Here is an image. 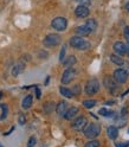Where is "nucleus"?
<instances>
[{"label": "nucleus", "instance_id": "obj_16", "mask_svg": "<svg viewBox=\"0 0 129 147\" xmlns=\"http://www.w3.org/2000/svg\"><path fill=\"white\" fill-rule=\"evenodd\" d=\"M76 57L73 56V55H71V56H69V57H67V58H64V61H63V64H64V67H67V68H70V67H72L73 64H76Z\"/></svg>", "mask_w": 129, "mask_h": 147}, {"label": "nucleus", "instance_id": "obj_25", "mask_svg": "<svg viewBox=\"0 0 129 147\" xmlns=\"http://www.w3.org/2000/svg\"><path fill=\"white\" fill-rule=\"evenodd\" d=\"M1 109H3V114L0 115V120H5V119L7 117V113H8V107L7 105H1Z\"/></svg>", "mask_w": 129, "mask_h": 147}, {"label": "nucleus", "instance_id": "obj_14", "mask_svg": "<svg viewBox=\"0 0 129 147\" xmlns=\"http://www.w3.org/2000/svg\"><path fill=\"white\" fill-rule=\"evenodd\" d=\"M107 135L109 139H112V140H115L117 135H118V129H117V127L115 126H109L107 128Z\"/></svg>", "mask_w": 129, "mask_h": 147}, {"label": "nucleus", "instance_id": "obj_38", "mask_svg": "<svg viewBox=\"0 0 129 147\" xmlns=\"http://www.w3.org/2000/svg\"><path fill=\"white\" fill-rule=\"evenodd\" d=\"M0 147H4V146H3V145H1V144H0Z\"/></svg>", "mask_w": 129, "mask_h": 147}, {"label": "nucleus", "instance_id": "obj_10", "mask_svg": "<svg viewBox=\"0 0 129 147\" xmlns=\"http://www.w3.org/2000/svg\"><path fill=\"white\" fill-rule=\"evenodd\" d=\"M113 49H114L115 55H117V56H123V55H126V44L122 42H116L114 44Z\"/></svg>", "mask_w": 129, "mask_h": 147}, {"label": "nucleus", "instance_id": "obj_13", "mask_svg": "<svg viewBox=\"0 0 129 147\" xmlns=\"http://www.w3.org/2000/svg\"><path fill=\"white\" fill-rule=\"evenodd\" d=\"M75 32H76V34H77V36H79V37H83V36H88V34H90V33H91L90 29H89V27H88L85 24H84V25H82V26H78V27H76Z\"/></svg>", "mask_w": 129, "mask_h": 147}, {"label": "nucleus", "instance_id": "obj_23", "mask_svg": "<svg viewBox=\"0 0 129 147\" xmlns=\"http://www.w3.org/2000/svg\"><path fill=\"white\" fill-rule=\"evenodd\" d=\"M96 103H97L96 100H84V101H83V106H84L85 108H88V109L95 107Z\"/></svg>", "mask_w": 129, "mask_h": 147}, {"label": "nucleus", "instance_id": "obj_18", "mask_svg": "<svg viewBox=\"0 0 129 147\" xmlns=\"http://www.w3.org/2000/svg\"><path fill=\"white\" fill-rule=\"evenodd\" d=\"M98 114L104 117H110V116H114L115 112H113V110H110V109H107V108H101L98 110Z\"/></svg>", "mask_w": 129, "mask_h": 147}, {"label": "nucleus", "instance_id": "obj_3", "mask_svg": "<svg viewBox=\"0 0 129 147\" xmlns=\"http://www.w3.org/2000/svg\"><path fill=\"white\" fill-rule=\"evenodd\" d=\"M43 43L46 48L57 47V45L60 43V37H59V34H56V33H50L44 38Z\"/></svg>", "mask_w": 129, "mask_h": 147}, {"label": "nucleus", "instance_id": "obj_20", "mask_svg": "<svg viewBox=\"0 0 129 147\" xmlns=\"http://www.w3.org/2000/svg\"><path fill=\"white\" fill-rule=\"evenodd\" d=\"M59 93L64 96V97H68V98H71L73 96V93H72V90L65 88V87H60L59 88Z\"/></svg>", "mask_w": 129, "mask_h": 147}, {"label": "nucleus", "instance_id": "obj_37", "mask_svg": "<svg viewBox=\"0 0 129 147\" xmlns=\"http://www.w3.org/2000/svg\"><path fill=\"white\" fill-rule=\"evenodd\" d=\"M3 96V93H0V97H1Z\"/></svg>", "mask_w": 129, "mask_h": 147}, {"label": "nucleus", "instance_id": "obj_40", "mask_svg": "<svg viewBox=\"0 0 129 147\" xmlns=\"http://www.w3.org/2000/svg\"><path fill=\"white\" fill-rule=\"evenodd\" d=\"M128 133H129V128H128Z\"/></svg>", "mask_w": 129, "mask_h": 147}, {"label": "nucleus", "instance_id": "obj_7", "mask_svg": "<svg viewBox=\"0 0 129 147\" xmlns=\"http://www.w3.org/2000/svg\"><path fill=\"white\" fill-rule=\"evenodd\" d=\"M87 123H88L87 117H84V116H78L76 120L71 123V127H72L75 131H83V129L85 128Z\"/></svg>", "mask_w": 129, "mask_h": 147}, {"label": "nucleus", "instance_id": "obj_29", "mask_svg": "<svg viewBox=\"0 0 129 147\" xmlns=\"http://www.w3.org/2000/svg\"><path fill=\"white\" fill-rule=\"evenodd\" d=\"M115 147H129V141H123V142H115Z\"/></svg>", "mask_w": 129, "mask_h": 147}, {"label": "nucleus", "instance_id": "obj_12", "mask_svg": "<svg viewBox=\"0 0 129 147\" xmlns=\"http://www.w3.org/2000/svg\"><path fill=\"white\" fill-rule=\"evenodd\" d=\"M77 114H78V108L77 107H71V108L67 109V112L63 115V117L67 119V120H71V119H73Z\"/></svg>", "mask_w": 129, "mask_h": 147}, {"label": "nucleus", "instance_id": "obj_9", "mask_svg": "<svg viewBox=\"0 0 129 147\" xmlns=\"http://www.w3.org/2000/svg\"><path fill=\"white\" fill-rule=\"evenodd\" d=\"M75 14L78 18H87L89 16V8L85 5H79V6L76 7Z\"/></svg>", "mask_w": 129, "mask_h": 147}, {"label": "nucleus", "instance_id": "obj_1", "mask_svg": "<svg viewBox=\"0 0 129 147\" xmlns=\"http://www.w3.org/2000/svg\"><path fill=\"white\" fill-rule=\"evenodd\" d=\"M70 45L72 48H75L77 50H88L90 49L91 44L87 40H84L83 38H81L79 36H75V37H71L70 39Z\"/></svg>", "mask_w": 129, "mask_h": 147}, {"label": "nucleus", "instance_id": "obj_21", "mask_svg": "<svg viewBox=\"0 0 129 147\" xmlns=\"http://www.w3.org/2000/svg\"><path fill=\"white\" fill-rule=\"evenodd\" d=\"M32 105V95H27L24 100H23V102H22V107L24 109H29Z\"/></svg>", "mask_w": 129, "mask_h": 147}, {"label": "nucleus", "instance_id": "obj_33", "mask_svg": "<svg viewBox=\"0 0 129 147\" xmlns=\"http://www.w3.org/2000/svg\"><path fill=\"white\" fill-rule=\"evenodd\" d=\"M127 113H128L127 108H122V110H121V114H122V116H123V117H124V116L127 115Z\"/></svg>", "mask_w": 129, "mask_h": 147}, {"label": "nucleus", "instance_id": "obj_31", "mask_svg": "<svg viewBox=\"0 0 129 147\" xmlns=\"http://www.w3.org/2000/svg\"><path fill=\"white\" fill-rule=\"evenodd\" d=\"M123 34H124V38H126V39L129 42V27H124Z\"/></svg>", "mask_w": 129, "mask_h": 147}, {"label": "nucleus", "instance_id": "obj_32", "mask_svg": "<svg viewBox=\"0 0 129 147\" xmlns=\"http://www.w3.org/2000/svg\"><path fill=\"white\" fill-rule=\"evenodd\" d=\"M72 93H73V95H75V93H76V94H79V87H78V86H76V87H75V89L72 90Z\"/></svg>", "mask_w": 129, "mask_h": 147}, {"label": "nucleus", "instance_id": "obj_6", "mask_svg": "<svg viewBox=\"0 0 129 147\" xmlns=\"http://www.w3.org/2000/svg\"><path fill=\"white\" fill-rule=\"evenodd\" d=\"M113 78L116 83H124L128 78V71L124 70V69H116L114 71V75H113Z\"/></svg>", "mask_w": 129, "mask_h": 147}, {"label": "nucleus", "instance_id": "obj_28", "mask_svg": "<svg viewBox=\"0 0 129 147\" xmlns=\"http://www.w3.org/2000/svg\"><path fill=\"white\" fill-rule=\"evenodd\" d=\"M36 144H37L36 136H31L30 139H29V141H27V147H33Z\"/></svg>", "mask_w": 129, "mask_h": 147}, {"label": "nucleus", "instance_id": "obj_17", "mask_svg": "<svg viewBox=\"0 0 129 147\" xmlns=\"http://www.w3.org/2000/svg\"><path fill=\"white\" fill-rule=\"evenodd\" d=\"M110 59H112V62L114 64H116V65H118V67H121V65H123V64H124V61L121 57H120V56L115 55V53L110 55Z\"/></svg>", "mask_w": 129, "mask_h": 147}, {"label": "nucleus", "instance_id": "obj_24", "mask_svg": "<svg viewBox=\"0 0 129 147\" xmlns=\"http://www.w3.org/2000/svg\"><path fill=\"white\" fill-rule=\"evenodd\" d=\"M53 109H54V103L53 102H46L44 105V112L46 114H50Z\"/></svg>", "mask_w": 129, "mask_h": 147}, {"label": "nucleus", "instance_id": "obj_11", "mask_svg": "<svg viewBox=\"0 0 129 147\" xmlns=\"http://www.w3.org/2000/svg\"><path fill=\"white\" fill-rule=\"evenodd\" d=\"M103 83H104V86H105L110 91H114V90L117 88V84H116V82L114 81V78L109 77V76H105V77H104Z\"/></svg>", "mask_w": 129, "mask_h": 147}, {"label": "nucleus", "instance_id": "obj_26", "mask_svg": "<svg viewBox=\"0 0 129 147\" xmlns=\"http://www.w3.org/2000/svg\"><path fill=\"white\" fill-rule=\"evenodd\" d=\"M84 147H99V141L98 140H89Z\"/></svg>", "mask_w": 129, "mask_h": 147}, {"label": "nucleus", "instance_id": "obj_15", "mask_svg": "<svg viewBox=\"0 0 129 147\" xmlns=\"http://www.w3.org/2000/svg\"><path fill=\"white\" fill-rule=\"evenodd\" d=\"M67 109H68V103L65 102V101H60V102L56 106V112H57V114L60 115V116H63L64 114H65Z\"/></svg>", "mask_w": 129, "mask_h": 147}, {"label": "nucleus", "instance_id": "obj_27", "mask_svg": "<svg viewBox=\"0 0 129 147\" xmlns=\"http://www.w3.org/2000/svg\"><path fill=\"white\" fill-rule=\"evenodd\" d=\"M65 51H67V47H65V45H63L62 50H60V52H59V61H60V62H63L64 58H65Z\"/></svg>", "mask_w": 129, "mask_h": 147}, {"label": "nucleus", "instance_id": "obj_39", "mask_svg": "<svg viewBox=\"0 0 129 147\" xmlns=\"http://www.w3.org/2000/svg\"><path fill=\"white\" fill-rule=\"evenodd\" d=\"M76 1H81V0H76Z\"/></svg>", "mask_w": 129, "mask_h": 147}, {"label": "nucleus", "instance_id": "obj_19", "mask_svg": "<svg viewBox=\"0 0 129 147\" xmlns=\"http://www.w3.org/2000/svg\"><path fill=\"white\" fill-rule=\"evenodd\" d=\"M23 69H24V64H23V63L15 64V65L13 67V69H12V75H13L14 77H17V76L23 71Z\"/></svg>", "mask_w": 129, "mask_h": 147}, {"label": "nucleus", "instance_id": "obj_35", "mask_svg": "<svg viewBox=\"0 0 129 147\" xmlns=\"http://www.w3.org/2000/svg\"><path fill=\"white\" fill-rule=\"evenodd\" d=\"M126 53L128 55V57H129V42L126 44Z\"/></svg>", "mask_w": 129, "mask_h": 147}, {"label": "nucleus", "instance_id": "obj_4", "mask_svg": "<svg viewBox=\"0 0 129 147\" xmlns=\"http://www.w3.org/2000/svg\"><path fill=\"white\" fill-rule=\"evenodd\" d=\"M51 25H52V27L56 31L62 32V31H65L67 30V27H68V20L64 17H56L52 20Z\"/></svg>", "mask_w": 129, "mask_h": 147}, {"label": "nucleus", "instance_id": "obj_22", "mask_svg": "<svg viewBox=\"0 0 129 147\" xmlns=\"http://www.w3.org/2000/svg\"><path fill=\"white\" fill-rule=\"evenodd\" d=\"M85 25L89 27L91 32H94L96 30V27H97V23H96L95 19H88V22L85 23Z\"/></svg>", "mask_w": 129, "mask_h": 147}, {"label": "nucleus", "instance_id": "obj_8", "mask_svg": "<svg viewBox=\"0 0 129 147\" xmlns=\"http://www.w3.org/2000/svg\"><path fill=\"white\" fill-rule=\"evenodd\" d=\"M75 76H76V71L73 69H71V68H68L62 75V83L63 84H69L70 82L75 78Z\"/></svg>", "mask_w": 129, "mask_h": 147}, {"label": "nucleus", "instance_id": "obj_5", "mask_svg": "<svg viewBox=\"0 0 129 147\" xmlns=\"http://www.w3.org/2000/svg\"><path fill=\"white\" fill-rule=\"evenodd\" d=\"M99 91V83H98V81L93 78V80H90L87 82V84H85V93L88 95H94V94H97Z\"/></svg>", "mask_w": 129, "mask_h": 147}, {"label": "nucleus", "instance_id": "obj_2", "mask_svg": "<svg viewBox=\"0 0 129 147\" xmlns=\"http://www.w3.org/2000/svg\"><path fill=\"white\" fill-rule=\"evenodd\" d=\"M83 131H84V135L88 139H95L101 133V126L97 123H90V125H87Z\"/></svg>", "mask_w": 129, "mask_h": 147}, {"label": "nucleus", "instance_id": "obj_36", "mask_svg": "<svg viewBox=\"0 0 129 147\" xmlns=\"http://www.w3.org/2000/svg\"><path fill=\"white\" fill-rule=\"evenodd\" d=\"M126 10L129 12V3H127V4H126Z\"/></svg>", "mask_w": 129, "mask_h": 147}, {"label": "nucleus", "instance_id": "obj_30", "mask_svg": "<svg viewBox=\"0 0 129 147\" xmlns=\"http://www.w3.org/2000/svg\"><path fill=\"white\" fill-rule=\"evenodd\" d=\"M18 121H19L20 125H25V122H26V117H25V115H24V114H20L19 117H18Z\"/></svg>", "mask_w": 129, "mask_h": 147}, {"label": "nucleus", "instance_id": "obj_34", "mask_svg": "<svg viewBox=\"0 0 129 147\" xmlns=\"http://www.w3.org/2000/svg\"><path fill=\"white\" fill-rule=\"evenodd\" d=\"M36 95H37L38 98H40V90H39V88H37V87H36Z\"/></svg>", "mask_w": 129, "mask_h": 147}]
</instances>
